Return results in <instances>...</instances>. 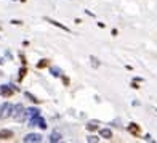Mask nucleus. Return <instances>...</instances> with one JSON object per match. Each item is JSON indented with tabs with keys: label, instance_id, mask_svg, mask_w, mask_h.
<instances>
[{
	"label": "nucleus",
	"instance_id": "obj_1",
	"mask_svg": "<svg viewBox=\"0 0 157 143\" xmlns=\"http://www.w3.org/2000/svg\"><path fill=\"white\" fill-rule=\"evenodd\" d=\"M11 116L15 117V121H18V122H23L26 119V108L21 105V103H18V105H15L13 106V111H11Z\"/></svg>",
	"mask_w": 157,
	"mask_h": 143
},
{
	"label": "nucleus",
	"instance_id": "obj_2",
	"mask_svg": "<svg viewBox=\"0 0 157 143\" xmlns=\"http://www.w3.org/2000/svg\"><path fill=\"white\" fill-rule=\"evenodd\" d=\"M11 111H13V105L8 101H5L0 105V119H8L11 116Z\"/></svg>",
	"mask_w": 157,
	"mask_h": 143
},
{
	"label": "nucleus",
	"instance_id": "obj_3",
	"mask_svg": "<svg viewBox=\"0 0 157 143\" xmlns=\"http://www.w3.org/2000/svg\"><path fill=\"white\" fill-rule=\"evenodd\" d=\"M16 87H13V85H2L0 87V95L3 97V98H10L15 92H16Z\"/></svg>",
	"mask_w": 157,
	"mask_h": 143
},
{
	"label": "nucleus",
	"instance_id": "obj_4",
	"mask_svg": "<svg viewBox=\"0 0 157 143\" xmlns=\"http://www.w3.org/2000/svg\"><path fill=\"white\" fill-rule=\"evenodd\" d=\"M23 142H24V143H32V142L40 143L42 142V135L40 134H27L24 138H23Z\"/></svg>",
	"mask_w": 157,
	"mask_h": 143
},
{
	"label": "nucleus",
	"instance_id": "obj_5",
	"mask_svg": "<svg viewBox=\"0 0 157 143\" xmlns=\"http://www.w3.org/2000/svg\"><path fill=\"white\" fill-rule=\"evenodd\" d=\"M128 132L132 135H135V137H140L141 135V127L138 126L136 122H130V126H128Z\"/></svg>",
	"mask_w": 157,
	"mask_h": 143
},
{
	"label": "nucleus",
	"instance_id": "obj_6",
	"mask_svg": "<svg viewBox=\"0 0 157 143\" xmlns=\"http://www.w3.org/2000/svg\"><path fill=\"white\" fill-rule=\"evenodd\" d=\"M13 130H10V129H2L0 130V140H3V142H7V140H11L13 138Z\"/></svg>",
	"mask_w": 157,
	"mask_h": 143
},
{
	"label": "nucleus",
	"instance_id": "obj_7",
	"mask_svg": "<svg viewBox=\"0 0 157 143\" xmlns=\"http://www.w3.org/2000/svg\"><path fill=\"white\" fill-rule=\"evenodd\" d=\"M45 21H48L50 24H53V26H56V28H59V29H63V31H66V32H71L69 31V28H66L64 24H61V23H58V21H55V19H51V18H47L45 16Z\"/></svg>",
	"mask_w": 157,
	"mask_h": 143
},
{
	"label": "nucleus",
	"instance_id": "obj_8",
	"mask_svg": "<svg viewBox=\"0 0 157 143\" xmlns=\"http://www.w3.org/2000/svg\"><path fill=\"white\" fill-rule=\"evenodd\" d=\"M101 137H103V138H106V140H111L112 138V130H111V129H101Z\"/></svg>",
	"mask_w": 157,
	"mask_h": 143
},
{
	"label": "nucleus",
	"instance_id": "obj_9",
	"mask_svg": "<svg viewBox=\"0 0 157 143\" xmlns=\"http://www.w3.org/2000/svg\"><path fill=\"white\" fill-rule=\"evenodd\" d=\"M47 66H50V60H47V58H43V60H40V61L37 63V68L39 69H43Z\"/></svg>",
	"mask_w": 157,
	"mask_h": 143
},
{
	"label": "nucleus",
	"instance_id": "obj_10",
	"mask_svg": "<svg viewBox=\"0 0 157 143\" xmlns=\"http://www.w3.org/2000/svg\"><path fill=\"white\" fill-rule=\"evenodd\" d=\"M59 140H61V134H59V132H53V134L51 135H50V142H59Z\"/></svg>",
	"mask_w": 157,
	"mask_h": 143
},
{
	"label": "nucleus",
	"instance_id": "obj_11",
	"mask_svg": "<svg viewBox=\"0 0 157 143\" xmlns=\"http://www.w3.org/2000/svg\"><path fill=\"white\" fill-rule=\"evenodd\" d=\"M24 95H26V98H29L31 101H34V103H40V100H39V98H35V97H34L32 93H29V92H26Z\"/></svg>",
	"mask_w": 157,
	"mask_h": 143
},
{
	"label": "nucleus",
	"instance_id": "obj_12",
	"mask_svg": "<svg viewBox=\"0 0 157 143\" xmlns=\"http://www.w3.org/2000/svg\"><path fill=\"white\" fill-rule=\"evenodd\" d=\"M96 129H98L96 122H88V124H87V130H88V132H93V130H96Z\"/></svg>",
	"mask_w": 157,
	"mask_h": 143
},
{
	"label": "nucleus",
	"instance_id": "obj_13",
	"mask_svg": "<svg viewBox=\"0 0 157 143\" xmlns=\"http://www.w3.org/2000/svg\"><path fill=\"white\" fill-rule=\"evenodd\" d=\"M26 73H27V68H26V66H23V68L19 69V81H23V79H24Z\"/></svg>",
	"mask_w": 157,
	"mask_h": 143
},
{
	"label": "nucleus",
	"instance_id": "obj_14",
	"mask_svg": "<svg viewBox=\"0 0 157 143\" xmlns=\"http://www.w3.org/2000/svg\"><path fill=\"white\" fill-rule=\"evenodd\" d=\"M51 74L55 76V77H59V76H61V71L58 69V68H51Z\"/></svg>",
	"mask_w": 157,
	"mask_h": 143
},
{
	"label": "nucleus",
	"instance_id": "obj_15",
	"mask_svg": "<svg viewBox=\"0 0 157 143\" xmlns=\"http://www.w3.org/2000/svg\"><path fill=\"white\" fill-rule=\"evenodd\" d=\"M87 142H100V138H98V137H95V135H92V137H88V138H87Z\"/></svg>",
	"mask_w": 157,
	"mask_h": 143
},
{
	"label": "nucleus",
	"instance_id": "obj_16",
	"mask_svg": "<svg viewBox=\"0 0 157 143\" xmlns=\"http://www.w3.org/2000/svg\"><path fill=\"white\" fill-rule=\"evenodd\" d=\"M90 60H92V61H93V66H95V68H98V66H100V63H98V60H96V58H95V56H92V58H90Z\"/></svg>",
	"mask_w": 157,
	"mask_h": 143
},
{
	"label": "nucleus",
	"instance_id": "obj_17",
	"mask_svg": "<svg viewBox=\"0 0 157 143\" xmlns=\"http://www.w3.org/2000/svg\"><path fill=\"white\" fill-rule=\"evenodd\" d=\"M11 24H23V21H19V19H11Z\"/></svg>",
	"mask_w": 157,
	"mask_h": 143
},
{
	"label": "nucleus",
	"instance_id": "obj_18",
	"mask_svg": "<svg viewBox=\"0 0 157 143\" xmlns=\"http://www.w3.org/2000/svg\"><path fill=\"white\" fill-rule=\"evenodd\" d=\"M63 82H64V85H69V77H66V76H63Z\"/></svg>",
	"mask_w": 157,
	"mask_h": 143
},
{
	"label": "nucleus",
	"instance_id": "obj_19",
	"mask_svg": "<svg viewBox=\"0 0 157 143\" xmlns=\"http://www.w3.org/2000/svg\"><path fill=\"white\" fill-rule=\"evenodd\" d=\"M132 87H133L135 90H138V89H140V85H138V82H136V81H135V82L132 84Z\"/></svg>",
	"mask_w": 157,
	"mask_h": 143
}]
</instances>
